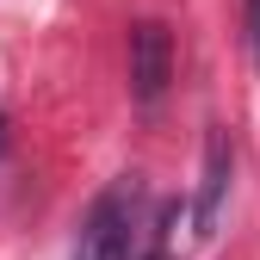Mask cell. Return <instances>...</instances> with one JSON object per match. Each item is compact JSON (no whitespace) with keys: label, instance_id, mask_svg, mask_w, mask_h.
<instances>
[{"label":"cell","instance_id":"cell-3","mask_svg":"<svg viewBox=\"0 0 260 260\" xmlns=\"http://www.w3.org/2000/svg\"><path fill=\"white\" fill-rule=\"evenodd\" d=\"M230 174H236V149L223 130L205 137V174H199V205H192V236H217L223 223V205H230Z\"/></svg>","mask_w":260,"mask_h":260},{"label":"cell","instance_id":"cell-1","mask_svg":"<svg viewBox=\"0 0 260 260\" xmlns=\"http://www.w3.org/2000/svg\"><path fill=\"white\" fill-rule=\"evenodd\" d=\"M137 199L143 186L137 180H112L100 199H93L87 223H81V242H75V260H130V248H137Z\"/></svg>","mask_w":260,"mask_h":260},{"label":"cell","instance_id":"cell-5","mask_svg":"<svg viewBox=\"0 0 260 260\" xmlns=\"http://www.w3.org/2000/svg\"><path fill=\"white\" fill-rule=\"evenodd\" d=\"M248 44H254V56H260V0H248Z\"/></svg>","mask_w":260,"mask_h":260},{"label":"cell","instance_id":"cell-2","mask_svg":"<svg viewBox=\"0 0 260 260\" xmlns=\"http://www.w3.org/2000/svg\"><path fill=\"white\" fill-rule=\"evenodd\" d=\"M168 81H174V38H168V25L149 19L130 31V93L143 106H155L168 93Z\"/></svg>","mask_w":260,"mask_h":260},{"label":"cell","instance_id":"cell-4","mask_svg":"<svg viewBox=\"0 0 260 260\" xmlns=\"http://www.w3.org/2000/svg\"><path fill=\"white\" fill-rule=\"evenodd\" d=\"M192 205H161V230H155V254L149 260H186V248H192Z\"/></svg>","mask_w":260,"mask_h":260}]
</instances>
